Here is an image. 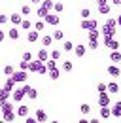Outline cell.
Here are the masks:
<instances>
[{
	"label": "cell",
	"mask_w": 121,
	"mask_h": 123,
	"mask_svg": "<svg viewBox=\"0 0 121 123\" xmlns=\"http://www.w3.org/2000/svg\"><path fill=\"white\" fill-rule=\"evenodd\" d=\"M25 98H27V91H25V87H23V85H21V87H15L13 93H12V100L17 102V104H21Z\"/></svg>",
	"instance_id": "cell-1"
},
{
	"label": "cell",
	"mask_w": 121,
	"mask_h": 123,
	"mask_svg": "<svg viewBox=\"0 0 121 123\" xmlns=\"http://www.w3.org/2000/svg\"><path fill=\"white\" fill-rule=\"evenodd\" d=\"M13 78L17 80V83H29V72L27 70H15V74H13Z\"/></svg>",
	"instance_id": "cell-2"
},
{
	"label": "cell",
	"mask_w": 121,
	"mask_h": 123,
	"mask_svg": "<svg viewBox=\"0 0 121 123\" xmlns=\"http://www.w3.org/2000/svg\"><path fill=\"white\" fill-rule=\"evenodd\" d=\"M104 46L110 49V51H117V49H121V44L115 40V38H104Z\"/></svg>",
	"instance_id": "cell-3"
},
{
	"label": "cell",
	"mask_w": 121,
	"mask_h": 123,
	"mask_svg": "<svg viewBox=\"0 0 121 123\" xmlns=\"http://www.w3.org/2000/svg\"><path fill=\"white\" fill-rule=\"evenodd\" d=\"M115 29H112V27H108V25H102L100 27V34H102V38H115Z\"/></svg>",
	"instance_id": "cell-4"
},
{
	"label": "cell",
	"mask_w": 121,
	"mask_h": 123,
	"mask_svg": "<svg viewBox=\"0 0 121 123\" xmlns=\"http://www.w3.org/2000/svg\"><path fill=\"white\" fill-rule=\"evenodd\" d=\"M112 104V98H110V93H98V106H110Z\"/></svg>",
	"instance_id": "cell-5"
},
{
	"label": "cell",
	"mask_w": 121,
	"mask_h": 123,
	"mask_svg": "<svg viewBox=\"0 0 121 123\" xmlns=\"http://www.w3.org/2000/svg\"><path fill=\"white\" fill-rule=\"evenodd\" d=\"M44 21L49 25V27H57V25L60 23V17H59V13H53V12H51V13L44 19Z\"/></svg>",
	"instance_id": "cell-6"
},
{
	"label": "cell",
	"mask_w": 121,
	"mask_h": 123,
	"mask_svg": "<svg viewBox=\"0 0 121 123\" xmlns=\"http://www.w3.org/2000/svg\"><path fill=\"white\" fill-rule=\"evenodd\" d=\"M23 87H25V91H27V98H29V100H36V98H38V91H36L34 87H30L29 83H23Z\"/></svg>",
	"instance_id": "cell-7"
},
{
	"label": "cell",
	"mask_w": 121,
	"mask_h": 123,
	"mask_svg": "<svg viewBox=\"0 0 121 123\" xmlns=\"http://www.w3.org/2000/svg\"><path fill=\"white\" fill-rule=\"evenodd\" d=\"M106 72H108L112 78H119V76H121V68L117 66V64H114V62H112V64L106 68Z\"/></svg>",
	"instance_id": "cell-8"
},
{
	"label": "cell",
	"mask_w": 121,
	"mask_h": 123,
	"mask_svg": "<svg viewBox=\"0 0 121 123\" xmlns=\"http://www.w3.org/2000/svg\"><path fill=\"white\" fill-rule=\"evenodd\" d=\"M44 62L40 61V59H32L29 64V72H32V74H38V70H40V66H42Z\"/></svg>",
	"instance_id": "cell-9"
},
{
	"label": "cell",
	"mask_w": 121,
	"mask_h": 123,
	"mask_svg": "<svg viewBox=\"0 0 121 123\" xmlns=\"http://www.w3.org/2000/svg\"><path fill=\"white\" fill-rule=\"evenodd\" d=\"M23 19H25V17L21 15V12H19V13H12V15H10V23H12L13 27H21Z\"/></svg>",
	"instance_id": "cell-10"
},
{
	"label": "cell",
	"mask_w": 121,
	"mask_h": 123,
	"mask_svg": "<svg viewBox=\"0 0 121 123\" xmlns=\"http://www.w3.org/2000/svg\"><path fill=\"white\" fill-rule=\"evenodd\" d=\"M36 59H40L42 62H45V61H49V59H51V55H49V51H47L45 47H42V49H38V53H36Z\"/></svg>",
	"instance_id": "cell-11"
},
{
	"label": "cell",
	"mask_w": 121,
	"mask_h": 123,
	"mask_svg": "<svg viewBox=\"0 0 121 123\" xmlns=\"http://www.w3.org/2000/svg\"><path fill=\"white\" fill-rule=\"evenodd\" d=\"M87 53V46H81V44H76V47H74V55L78 57V59H81L83 55Z\"/></svg>",
	"instance_id": "cell-12"
},
{
	"label": "cell",
	"mask_w": 121,
	"mask_h": 123,
	"mask_svg": "<svg viewBox=\"0 0 121 123\" xmlns=\"http://www.w3.org/2000/svg\"><path fill=\"white\" fill-rule=\"evenodd\" d=\"M38 40H40V32L36 31V29H34V31H29V32H27V42L34 44V42H38Z\"/></svg>",
	"instance_id": "cell-13"
},
{
	"label": "cell",
	"mask_w": 121,
	"mask_h": 123,
	"mask_svg": "<svg viewBox=\"0 0 121 123\" xmlns=\"http://www.w3.org/2000/svg\"><path fill=\"white\" fill-rule=\"evenodd\" d=\"M15 117H17V112H13V110H12V112H4V114H2V119H4V121H8V123H13Z\"/></svg>",
	"instance_id": "cell-14"
},
{
	"label": "cell",
	"mask_w": 121,
	"mask_h": 123,
	"mask_svg": "<svg viewBox=\"0 0 121 123\" xmlns=\"http://www.w3.org/2000/svg\"><path fill=\"white\" fill-rule=\"evenodd\" d=\"M21 29H19V27H13V29H10V31H8V38H10V40H19V36H21Z\"/></svg>",
	"instance_id": "cell-15"
},
{
	"label": "cell",
	"mask_w": 121,
	"mask_h": 123,
	"mask_svg": "<svg viewBox=\"0 0 121 123\" xmlns=\"http://www.w3.org/2000/svg\"><path fill=\"white\" fill-rule=\"evenodd\" d=\"M97 8H98V13L100 15H110V12H112V6L110 4H98Z\"/></svg>",
	"instance_id": "cell-16"
},
{
	"label": "cell",
	"mask_w": 121,
	"mask_h": 123,
	"mask_svg": "<svg viewBox=\"0 0 121 123\" xmlns=\"http://www.w3.org/2000/svg\"><path fill=\"white\" fill-rule=\"evenodd\" d=\"M34 117H36V119H38L40 123H45V121H47V114H45V112L42 110V108H38V110H36Z\"/></svg>",
	"instance_id": "cell-17"
},
{
	"label": "cell",
	"mask_w": 121,
	"mask_h": 123,
	"mask_svg": "<svg viewBox=\"0 0 121 123\" xmlns=\"http://www.w3.org/2000/svg\"><path fill=\"white\" fill-rule=\"evenodd\" d=\"M100 117L102 119L112 117V106H100Z\"/></svg>",
	"instance_id": "cell-18"
},
{
	"label": "cell",
	"mask_w": 121,
	"mask_h": 123,
	"mask_svg": "<svg viewBox=\"0 0 121 123\" xmlns=\"http://www.w3.org/2000/svg\"><path fill=\"white\" fill-rule=\"evenodd\" d=\"M112 117H121V100H117L112 106Z\"/></svg>",
	"instance_id": "cell-19"
},
{
	"label": "cell",
	"mask_w": 121,
	"mask_h": 123,
	"mask_svg": "<svg viewBox=\"0 0 121 123\" xmlns=\"http://www.w3.org/2000/svg\"><path fill=\"white\" fill-rule=\"evenodd\" d=\"M32 27H34V25H32V21H30L29 17H25V19H23V23H21V27H19V29H21V31H32Z\"/></svg>",
	"instance_id": "cell-20"
},
{
	"label": "cell",
	"mask_w": 121,
	"mask_h": 123,
	"mask_svg": "<svg viewBox=\"0 0 121 123\" xmlns=\"http://www.w3.org/2000/svg\"><path fill=\"white\" fill-rule=\"evenodd\" d=\"M110 61L114 62V64H119V62H121V51H119V49L110 53Z\"/></svg>",
	"instance_id": "cell-21"
},
{
	"label": "cell",
	"mask_w": 121,
	"mask_h": 123,
	"mask_svg": "<svg viewBox=\"0 0 121 123\" xmlns=\"http://www.w3.org/2000/svg\"><path fill=\"white\" fill-rule=\"evenodd\" d=\"M102 34L100 31H89L87 32V38H89V42H98V38H100Z\"/></svg>",
	"instance_id": "cell-22"
},
{
	"label": "cell",
	"mask_w": 121,
	"mask_h": 123,
	"mask_svg": "<svg viewBox=\"0 0 121 123\" xmlns=\"http://www.w3.org/2000/svg\"><path fill=\"white\" fill-rule=\"evenodd\" d=\"M17 117H29V106L21 104V106L17 108Z\"/></svg>",
	"instance_id": "cell-23"
},
{
	"label": "cell",
	"mask_w": 121,
	"mask_h": 123,
	"mask_svg": "<svg viewBox=\"0 0 121 123\" xmlns=\"http://www.w3.org/2000/svg\"><path fill=\"white\" fill-rule=\"evenodd\" d=\"M12 89H10V87H6V85H4V87H0V98H12Z\"/></svg>",
	"instance_id": "cell-24"
},
{
	"label": "cell",
	"mask_w": 121,
	"mask_h": 123,
	"mask_svg": "<svg viewBox=\"0 0 121 123\" xmlns=\"http://www.w3.org/2000/svg\"><path fill=\"white\" fill-rule=\"evenodd\" d=\"M49 13H51V12H49V10H47V8H44V6H42V4H40V8H38V12H36V15L40 17V19H45V17L49 15Z\"/></svg>",
	"instance_id": "cell-25"
},
{
	"label": "cell",
	"mask_w": 121,
	"mask_h": 123,
	"mask_svg": "<svg viewBox=\"0 0 121 123\" xmlns=\"http://www.w3.org/2000/svg\"><path fill=\"white\" fill-rule=\"evenodd\" d=\"M4 85H6V87H10V89L13 91L15 87H17V80H15L13 76H8V80H6V83H4Z\"/></svg>",
	"instance_id": "cell-26"
},
{
	"label": "cell",
	"mask_w": 121,
	"mask_h": 123,
	"mask_svg": "<svg viewBox=\"0 0 121 123\" xmlns=\"http://www.w3.org/2000/svg\"><path fill=\"white\" fill-rule=\"evenodd\" d=\"M60 68H62L64 72H72V70H74V62H72V61H62Z\"/></svg>",
	"instance_id": "cell-27"
},
{
	"label": "cell",
	"mask_w": 121,
	"mask_h": 123,
	"mask_svg": "<svg viewBox=\"0 0 121 123\" xmlns=\"http://www.w3.org/2000/svg\"><path fill=\"white\" fill-rule=\"evenodd\" d=\"M108 93H119V83L117 81H110L108 83Z\"/></svg>",
	"instance_id": "cell-28"
},
{
	"label": "cell",
	"mask_w": 121,
	"mask_h": 123,
	"mask_svg": "<svg viewBox=\"0 0 121 123\" xmlns=\"http://www.w3.org/2000/svg\"><path fill=\"white\" fill-rule=\"evenodd\" d=\"M0 110H2V114H4V112H12V110H13V102H12V100H6V102L0 106Z\"/></svg>",
	"instance_id": "cell-29"
},
{
	"label": "cell",
	"mask_w": 121,
	"mask_h": 123,
	"mask_svg": "<svg viewBox=\"0 0 121 123\" xmlns=\"http://www.w3.org/2000/svg\"><path fill=\"white\" fill-rule=\"evenodd\" d=\"M74 42H70V40H66V42H62V51H68V53H70V51H74Z\"/></svg>",
	"instance_id": "cell-30"
},
{
	"label": "cell",
	"mask_w": 121,
	"mask_h": 123,
	"mask_svg": "<svg viewBox=\"0 0 121 123\" xmlns=\"http://www.w3.org/2000/svg\"><path fill=\"white\" fill-rule=\"evenodd\" d=\"M53 44V36H49V34H44L42 36V46L47 47V46H51Z\"/></svg>",
	"instance_id": "cell-31"
},
{
	"label": "cell",
	"mask_w": 121,
	"mask_h": 123,
	"mask_svg": "<svg viewBox=\"0 0 121 123\" xmlns=\"http://www.w3.org/2000/svg\"><path fill=\"white\" fill-rule=\"evenodd\" d=\"M32 13V8H30L29 4H25V6H21V15L23 17H29Z\"/></svg>",
	"instance_id": "cell-32"
},
{
	"label": "cell",
	"mask_w": 121,
	"mask_h": 123,
	"mask_svg": "<svg viewBox=\"0 0 121 123\" xmlns=\"http://www.w3.org/2000/svg\"><path fill=\"white\" fill-rule=\"evenodd\" d=\"M45 25H47V23H45L44 19H40V21H36V23H34V29H36L38 32H42V31H44V27H45Z\"/></svg>",
	"instance_id": "cell-33"
},
{
	"label": "cell",
	"mask_w": 121,
	"mask_h": 123,
	"mask_svg": "<svg viewBox=\"0 0 121 123\" xmlns=\"http://www.w3.org/2000/svg\"><path fill=\"white\" fill-rule=\"evenodd\" d=\"M47 76L51 78V80H53V81H57V80H59V68H53V70H49V74H47Z\"/></svg>",
	"instance_id": "cell-34"
},
{
	"label": "cell",
	"mask_w": 121,
	"mask_h": 123,
	"mask_svg": "<svg viewBox=\"0 0 121 123\" xmlns=\"http://www.w3.org/2000/svg\"><path fill=\"white\" fill-rule=\"evenodd\" d=\"M104 25L112 27V29H117V19H112V17H108V19L104 21Z\"/></svg>",
	"instance_id": "cell-35"
},
{
	"label": "cell",
	"mask_w": 121,
	"mask_h": 123,
	"mask_svg": "<svg viewBox=\"0 0 121 123\" xmlns=\"http://www.w3.org/2000/svg\"><path fill=\"white\" fill-rule=\"evenodd\" d=\"M49 55H51V59L59 61V59H60V55H62V49H53V51H51Z\"/></svg>",
	"instance_id": "cell-36"
},
{
	"label": "cell",
	"mask_w": 121,
	"mask_h": 123,
	"mask_svg": "<svg viewBox=\"0 0 121 123\" xmlns=\"http://www.w3.org/2000/svg\"><path fill=\"white\" fill-rule=\"evenodd\" d=\"M79 110H81V114H83V116H87V114H91V106L87 104V102H83V104L79 106Z\"/></svg>",
	"instance_id": "cell-37"
},
{
	"label": "cell",
	"mask_w": 121,
	"mask_h": 123,
	"mask_svg": "<svg viewBox=\"0 0 121 123\" xmlns=\"http://www.w3.org/2000/svg\"><path fill=\"white\" fill-rule=\"evenodd\" d=\"M4 74H6V76H13L15 74L13 66H12V64H6V66H4Z\"/></svg>",
	"instance_id": "cell-38"
},
{
	"label": "cell",
	"mask_w": 121,
	"mask_h": 123,
	"mask_svg": "<svg viewBox=\"0 0 121 123\" xmlns=\"http://www.w3.org/2000/svg\"><path fill=\"white\" fill-rule=\"evenodd\" d=\"M42 6L47 8V10L51 12V10H53V6H55V2H53V0H42Z\"/></svg>",
	"instance_id": "cell-39"
},
{
	"label": "cell",
	"mask_w": 121,
	"mask_h": 123,
	"mask_svg": "<svg viewBox=\"0 0 121 123\" xmlns=\"http://www.w3.org/2000/svg\"><path fill=\"white\" fill-rule=\"evenodd\" d=\"M62 10H64V4H62V2H55V6H53V12H55V13H60Z\"/></svg>",
	"instance_id": "cell-40"
},
{
	"label": "cell",
	"mask_w": 121,
	"mask_h": 123,
	"mask_svg": "<svg viewBox=\"0 0 121 123\" xmlns=\"http://www.w3.org/2000/svg\"><path fill=\"white\" fill-rule=\"evenodd\" d=\"M45 66H47V70H53V68H57V61L49 59V61H45Z\"/></svg>",
	"instance_id": "cell-41"
},
{
	"label": "cell",
	"mask_w": 121,
	"mask_h": 123,
	"mask_svg": "<svg viewBox=\"0 0 121 123\" xmlns=\"http://www.w3.org/2000/svg\"><path fill=\"white\" fill-rule=\"evenodd\" d=\"M51 36H53V40H62V38H64V34H62V31H53V34H51Z\"/></svg>",
	"instance_id": "cell-42"
},
{
	"label": "cell",
	"mask_w": 121,
	"mask_h": 123,
	"mask_svg": "<svg viewBox=\"0 0 121 123\" xmlns=\"http://www.w3.org/2000/svg\"><path fill=\"white\" fill-rule=\"evenodd\" d=\"M29 64H30L29 61H23V59H21V62H19V70H27V72H29Z\"/></svg>",
	"instance_id": "cell-43"
},
{
	"label": "cell",
	"mask_w": 121,
	"mask_h": 123,
	"mask_svg": "<svg viewBox=\"0 0 121 123\" xmlns=\"http://www.w3.org/2000/svg\"><path fill=\"white\" fill-rule=\"evenodd\" d=\"M89 15H91V12L87 10V8H83V10L79 12V17H81V19H89Z\"/></svg>",
	"instance_id": "cell-44"
},
{
	"label": "cell",
	"mask_w": 121,
	"mask_h": 123,
	"mask_svg": "<svg viewBox=\"0 0 121 123\" xmlns=\"http://www.w3.org/2000/svg\"><path fill=\"white\" fill-rule=\"evenodd\" d=\"M97 91H98V93H104V91H108V83H102V81H100V83L97 85Z\"/></svg>",
	"instance_id": "cell-45"
},
{
	"label": "cell",
	"mask_w": 121,
	"mask_h": 123,
	"mask_svg": "<svg viewBox=\"0 0 121 123\" xmlns=\"http://www.w3.org/2000/svg\"><path fill=\"white\" fill-rule=\"evenodd\" d=\"M38 74H40V76H45V74H49V70H47V66H45V62L42 64V66H40V70H38Z\"/></svg>",
	"instance_id": "cell-46"
},
{
	"label": "cell",
	"mask_w": 121,
	"mask_h": 123,
	"mask_svg": "<svg viewBox=\"0 0 121 123\" xmlns=\"http://www.w3.org/2000/svg\"><path fill=\"white\" fill-rule=\"evenodd\" d=\"M21 59H23V61H29V62H30V61H32V53H30V51H25Z\"/></svg>",
	"instance_id": "cell-47"
},
{
	"label": "cell",
	"mask_w": 121,
	"mask_h": 123,
	"mask_svg": "<svg viewBox=\"0 0 121 123\" xmlns=\"http://www.w3.org/2000/svg\"><path fill=\"white\" fill-rule=\"evenodd\" d=\"M10 23V15H0V25H6Z\"/></svg>",
	"instance_id": "cell-48"
},
{
	"label": "cell",
	"mask_w": 121,
	"mask_h": 123,
	"mask_svg": "<svg viewBox=\"0 0 121 123\" xmlns=\"http://www.w3.org/2000/svg\"><path fill=\"white\" fill-rule=\"evenodd\" d=\"M25 123H40V121H38L36 117H30L29 116V117H25Z\"/></svg>",
	"instance_id": "cell-49"
},
{
	"label": "cell",
	"mask_w": 121,
	"mask_h": 123,
	"mask_svg": "<svg viewBox=\"0 0 121 123\" xmlns=\"http://www.w3.org/2000/svg\"><path fill=\"white\" fill-rule=\"evenodd\" d=\"M97 47H98V42H89V49L91 51H95Z\"/></svg>",
	"instance_id": "cell-50"
},
{
	"label": "cell",
	"mask_w": 121,
	"mask_h": 123,
	"mask_svg": "<svg viewBox=\"0 0 121 123\" xmlns=\"http://www.w3.org/2000/svg\"><path fill=\"white\" fill-rule=\"evenodd\" d=\"M6 36H8V32L0 31V42H4V40H6Z\"/></svg>",
	"instance_id": "cell-51"
},
{
	"label": "cell",
	"mask_w": 121,
	"mask_h": 123,
	"mask_svg": "<svg viewBox=\"0 0 121 123\" xmlns=\"http://www.w3.org/2000/svg\"><path fill=\"white\" fill-rule=\"evenodd\" d=\"M110 2H112V0H97V6H98V4H110Z\"/></svg>",
	"instance_id": "cell-52"
},
{
	"label": "cell",
	"mask_w": 121,
	"mask_h": 123,
	"mask_svg": "<svg viewBox=\"0 0 121 123\" xmlns=\"http://www.w3.org/2000/svg\"><path fill=\"white\" fill-rule=\"evenodd\" d=\"M89 123H100V119L98 117H93V119H89Z\"/></svg>",
	"instance_id": "cell-53"
},
{
	"label": "cell",
	"mask_w": 121,
	"mask_h": 123,
	"mask_svg": "<svg viewBox=\"0 0 121 123\" xmlns=\"http://www.w3.org/2000/svg\"><path fill=\"white\" fill-rule=\"evenodd\" d=\"M112 4L114 6H121V0H112Z\"/></svg>",
	"instance_id": "cell-54"
},
{
	"label": "cell",
	"mask_w": 121,
	"mask_h": 123,
	"mask_svg": "<svg viewBox=\"0 0 121 123\" xmlns=\"http://www.w3.org/2000/svg\"><path fill=\"white\" fill-rule=\"evenodd\" d=\"M78 123H89V119H85V117H83V119H79Z\"/></svg>",
	"instance_id": "cell-55"
},
{
	"label": "cell",
	"mask_w": 121,
	"mask_h": 123,
	"mask_svg": "<svg viewBox=\"0 0 121 123\" xmlns=\"http://www.w3.org/2000/svg\"><path fill=\"white\" fill-rule=\"evenodd\" d=\"M117 27H121V15H117Z\"/></svg>",
	"instance_id": "cell-56"
},
{
	"label": "cell",
	"mask_w": 121,
	"mask_h": 123,
	"mask_svg": "<svg viewBox=\"0 0 121 123\" xmlns=\"http://www.w3.org/2000/svg\"><path fill=\"white\" fill-rule=\"evenodd\" d=\"M32 4H42V0H30Z\"/></svg>",
	"instance_id": "cell-57"
},
{
	"label": "cell",
	"mask_w": 121,
	"mask_h": 123,
	"mask_svg": "<svg viewBox=\"0 0 121 123\" xmlns=\"http://www.w3.org/2000/svg\"><path fill=\"white\" fill-rule=\"evenodd\" d=\"M0 123H8V121H4V119H0Z\"/></svg>",
	"instance_id": "cell-58"
},
{
	"label": "cell",
	"mask_w": 121,
	"mask_h": 123,
	"mask_svg": "<svg viewBox=\"0 0 121 123\" xmlns=\"http://www.w3.org/2000/svg\"><path fill=\"white\" fill-rule=\"evenodd\" d=\"M49 123H60V121H49Z\"/></svg>",
	"instance_id": "cell-59"
},
{
	"label": "cell",
	"mask_w": 121,
	"mask_h": 123,
	"mask_svg": "<svg viewBox=\"0 0 121 123\" xmlns=\"http://www.w3.org/2000/svg\"><path fill=\"white\" fill-rule=\"evenodd\" d=\"M119 10H121V6H119Z\"/></svg>",
	"instance_id": "cell-60"
},
{
	"label": "cell",
	"mask_w": 121,
	"mask_h": 123,
	"mask_svg": "<svg viewBox=\"0 0 121 123\" xmlns=\"http://www.w3.org/2000/svg\"><path fill=\"white\" fill-rule=\"evenodd\" d=\"M119 51H121V49H119Z\"/></svg>",
	"instance_id": "cell-61"
}]
</instances>
